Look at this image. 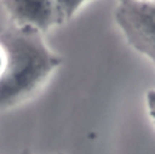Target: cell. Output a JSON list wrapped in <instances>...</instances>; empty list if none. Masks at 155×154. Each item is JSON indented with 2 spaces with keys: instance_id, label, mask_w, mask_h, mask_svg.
<instances>
[{
  "instance_id": "obj_1",
  "label": "cell",
  "mask_w": 155,
  "mask_h": 154,
  "mask_svg": "<svg viewBox=\"0 0 155 154\" xmlns=\"http://www.w3.org/2000/svg\"><path fill=\"white\" fill-rule=\"evenodd\" d=\"M5 62L0 73V110L34 93L61 64L45 45L41 33L30 27L11 25L0 35Z\"/></svg>"
},
{
  "instance_id": "obj_2",
  "label": "cell",
  "mask_w": 155,
  "mask_h": 154,
  "mask_svg": "<svg viewBox=\"0 0 155 154\" xmlns=\"http://www.w3.org/2000/svg\"><path fill=\"white\" fill-rule=\"evenodd\" d=\"M115 19L128 44L155 64V0H119Z\"/></svg>"
},
{
  "instance_id": "obj_3",
  "label": "cell",
  "mask_w": 155,
  "mask_h": 154,
  "mask_svg": "<svg viewBox=\"0 0 155 154\" xmlns=\"http://www.w3.org/2000/svg\"><path fill=\"white\" fill-rule=\"evenodd\" d=\"M12 24L42 33L61 24L53 0H1Z\"/></svg>"
},
{
  "instance_id": "obj_4",
  "label": "cell",
  "mask_w": 155,
  "mask_h": 154,
  "mask_svg": "<svg viewBox=\"0 0 155 154\" xmlns=\"http://www.w3.org/2000/svg\"><path fill=\"white\" fill-rule=\"evenodd\" d=\"M85 1L87 0H53L61 24L70 19Z\"/></svg>"
},
{
  "instance_id": "obj_5",
  "label": "cell",
  "mask_w": 155,
  "mask_h": 154,
  "mask_svg": "<svg viewBox=\"0 0 155 154\" xmlns=\"http://www.w3.org/2000/svg\"><path fill=\"white\" fill-rule=\"evenodd\" d=\"M147 104H148L149 114L155 122V90H150L147 93Z\"/></svg>"
},
{
  "instance_id": "obj_6",
  "label": "cell",
  "mask_w": 155,
  "mask_h": 154,
  "mask_svg": "<svg viewBox=\"0 0 155 154\" xmlns=\"http://www.w3.org/2000/svg\"><path fill=\"white\" fill-rule=\"evenodd\" d=\"M4 62H5V56H4V51L0 46V73L2 70V67H4Z\"/></svg>"
},
{
  "instance_id": "obj_7",
  "label": "cell",
  "mask_w": 155,
  "mask_h": 154,
  "mask_svg": "<svg viewBox=\"0 0 155 154\" xmlns=\"http://www.w3.org/2000/svg\"><path fill=\"white\" fill-rule=\"evenodd\" d=\"M58 154H61V153H58Z\"/></svg>"
}]
</instances>
